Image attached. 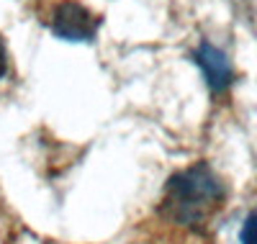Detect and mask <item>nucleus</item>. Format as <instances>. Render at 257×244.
I'll return each mask as SVG.
<instances>
[{
	"mask_svg": "<svg viewBox=\"0 0 257 244\" xmlns=\"http://www.w3.org/2000/svg\"><path fill=\"white\" fill-rule=\"evenodd\" d=\"M242 244H257V211L247 216L242 226Z\"/></svg>",
	"mask_w": 257,
	"mask_h": 244,
	"instance_id": "4",
	"label": "nucleus"
},
{
	"mask_svg": "<svg viewBox=\"0 0 257 244\" xmlns=\"http://www.w3.org/2000/svg\"><path fill=\"white\" fill-rule=\"evenodd\" d=\"M224 201V188L219 177L206 165L188 167L167 183L162 208L183 226H201Z\"/></svg>",
	"mask_w": 257,
	"mask_h": 244,
	"instance_id": "1",
	"label": "nucleus"
},
{
	"mask_svg": "<svg viewBox=\"0 0 257 244\" xmlns=\"http://www.w3.org/2000/svg\"><path fill=\"white\" fill-rule=\"evenodd\" d=\"M6 70H8V52H6L3 39H0V77L6 75Z\"/></svg>",
	"mask_w": 257,
	"mask_h": 244,
	"instance_id": "5",
	"label": "nucleus"
},
{
	"mask_svg": "<svg viewBox=\"0 0 257 244\" xmlns=\"http://www.w3.org/2000/svg\"><path fill=\"white\" fill-rule=\"evenodd\" d=\"M196 62L201 64V70L206 75V82L211 85V90H224L231 82V64L226 59V54L211 44H201L196 52Z\"/></svg>",
	"mask_w": 257,
	"mask_h": 244,
	"instance_id": "3",
	"label": "nucleus"
},
{
	"mask_svg": "<svg viewBox=\"0 0 257 244\" xmlns=\"http://www.w3.org/2000/svg\"><path fill=\"white\" fill-rule=\"evenodd\" d=\"M98 26H100V18L82 3H75V0L59 3L52 18V31L67 41H90Z\"/></svg>",
	"mask_w": 257,
	"mask_h": 244,
	"instance_id": "2",
	"label": "nucleus"
}]
</instances>
